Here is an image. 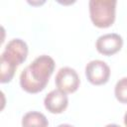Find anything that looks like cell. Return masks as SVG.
<instances>
[{
    "instance_id": "6da1fadb",
    "label": "cell",
    "mask_w": 127,
    "mask_h": 127,
    "mask_svg": "<svg viewBox=\"0 0 127 127\" xmlns=\"http://www.w3.org/2000/svg\"><path fill=\"white\" fill-rule=\"evenodd\" d=\"M55 61L47 55L36 58L20 74V85L29 93H38L48 84L55 69Z\"/></svg>"
},
{
    "instance_id": "7a4b0ae2",
    "label": "cell",
    "mask_w": 127,
    "mask_h": 127,
    "mask_svg": "<svg viewBox=\"0 0 127 127\" xmlns=\"http://www.w3.org/2000/svg\"><path fill=\"white\" fill-rule=\"evenodd\" d=\"M116 0H90L89 14L92 23L98 28H108L115 21Z\"/></svg>"
},
{
    "instance_id": "3957f363",
    "label": "cell",
    "mask_w": 127,
    "mask_h": 127,
    "mask_svg": "<svg viewBox=\"0 0 127 127\" xmlns=\"http://www.w3.org/2000/svg\"><path fill=\"white\" fill-rule=\"evenodd\" d=\"M27 56L28 46L26 42L17 38L8 42L3 53L1 54V60L18 66L26 61Z\"/></svg>"
},
{
    "instance_id": "277c9868",
    "label": "cell",
    "mask_w": 127,
    "mask_h": 127,
    "mask_svg": "<svg viewBox=\"0 0 127 127\" xmlns=\"http://www.w3.org/2000/svg\"><path fill=\"white\" fill-rule=\"evenodd\" d=\"M56 85L58 89L64 93H72L79 87L80 79L75 69L64 66L59 69L56 75Z\"/></svg>"
},
{
    "instance_id": "5b68a950",
    "label": "cell",
    "mask_w": 127,
    "mask_h": 127,
    "mask_svg": "<svg viewBox=\"0 0 127 127\" xmlns=\"http://www.w3.org/2000/svg\"><path fill=\"white\" fill-rule=\"evenodd\" d=\"M85 75L90 83L94 85H101L108 81L110 68L105 62L93 60L85 65Z\"/></svg>"
},
{
    "instance_id": "8992f818",
    "label": "cell",
    "mask_w": 127,
    "mask_h": 127,
    "mask_svg": "<svg viewBox=\"0 0 127 127\" xmlns=\"http://www.w3.org/2000/svg\"><path fill=\"white\" fill-rule=\"evenodd\" d=\"M123 46L122 37L116 33H109L98 37L96 40V50L104 56H112L119 52Z\"/></svg>"
},
{
    "instance_id": "52a82bcc",
    "label": "cell",
    "mask_w": 127,
    "mask_h": 127,
    "mask_svg": "<svg viewBox=\"0 0 127 127\" xmlns=\"http://www.w3.org/2000/svg\"><path fill=\"white\" fill-rule=\"evenodd\" d=\"M44 104L48 111H50L51 113L59 114L66 109L68 98L66 96V93L61 91L60 89H54L46 95Z\"/></svg>"
},
{
    "instance_id": "ba28073f",
    "label": "cell",
    "mask_w": 127,
    "mask_h": 127,
    "mask_svg": "<svg viewBox=\"0 0 127 127\" xmlns=\"http://www.w3.org/2000/svg\"><path fill=\"white\" fill-rule=\"evenodd\" d=\"M47 117L38 111H30L22 118V127H48Z\"/></svg>"
},
{
    "instance_id": "9c48e42d",
    "label": "cell",
    "mask_w": 127,
    "mask_h": 127,
    "mask_svg": "<svg viewBox=\"0 0 127 127\" xmlns=\"http://www.w3.org/2000/svg\"><path fill=\"white\" fill-rule=\"evenodd\" d=\"M114 94L119 102L127 104V77H122L116 82Z\"/></svg>"
},
{
    "instance_id": "30bf717a",
    "label": "cell",
    "mask_w": 127,
    "mask_h": 127,
    "mask_svg": "<svg viewBox=\"0 0 127 127\" xmlns=\"http://www.w3.org/2000/svg\"><path fill=\"white\" fill-rule=\"evenodd\" d=\"M0 61H1L0 81H1V83H6V82L11 81V79L13 78L17 66H15V65H13V64H11L3 61V60H0Z\"/></svg>"
},
{
    "instance_id": "8fae6325",
    "label": "cell",
    "mask_w": 127,
    "mask_h": 127,
    "mask_svg": "<svg viewBox=\"0 0 127 127\" xmlns=\"http://www.w3.org/2000/svg\"><path fill=\"white\" fill-rule=\"evenodd\" d=\"M57 127H73V126L70 125V124H66V123H64V124H60V125H58Z\"/></svg>"
},
{
    "instance_id": "7c38bea8",
    "label": "cell",
    "mask_w": 127,
    "mask_h": 127,
    "mask_svg": "<svg viewBox=\"0 0 127 127\" xmlns=\"http://www.w3.org/2000/svg\"><path fill=\"white\" fill-rule=\"evenodd\" d=\"M104 127H121V126L120 125H117V124H107Z\"/></svg>"
},
{
    "instance_id": "4fadbf2b",
    "label": "cell",
    "mask_w": 127,
    "mask_h": 127,
    "mask_svg": "<svg viewBox=\"0 0 127 127\" xmlns=\"http://www.w3.org/2000/svg\"><path fill=\"white\" fill-rule=\"evenodd\" d=\"M124 124H125V126L127 127V112H126L125 115H124Z\"/></svg>"
}]
</instances>
